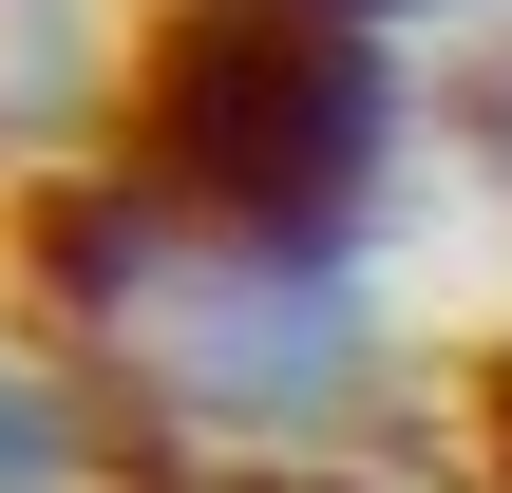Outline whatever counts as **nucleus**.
<instances>
[{"mask_svg": "<svg viewBox=\"0 0 512 493\" xmlns=\"http://www.w3.org/2000/svg\"><path fill=\"white\" fill-rule=\"evenodd\" d=\"M114 323H133V361H152L190 418H228V437H304V418H342V380H361L342 266H304V247H209V228H152V209H133Z\"/></svg>", "mask_w": 512, "mask_h": 493, "instance_id": "2", "label": "nucleus"}, {"mask_svg": "<svg viewBox=\"0 0 512 493\" xmlns=\"http://www.w3.org/2000/svg\"><path fill=\"white\" fill-rule=\"evenodd\" d=\"M323 19H399V0H323Z\"/></svg>", "mask_w": 512, "mask_h": 493, "instance_id": "6", "label": "nucleus"}, {"mask_svg": "<svg viewBox=\"0 0 512 493\" xmlns=\"http://www.w3.org/2000/svg\"><path fill=\"white\" fill-rule=\"evenodd\" d=\"M0 493H76V418H57L19 361H0Z\"/></svg>", "mask_w": 512, "mask_h": 493, "instance_id": "3", "label": "nucleus"}, {"mask_svg": "<svg viewBox=\"0 0 512 493\" xmlns=\"http://www.w3.org/2000/svg\"><path fill=\"white\" fill-rule=\"evenodd\" d=\"M475 475L512 493V342H494V361H475Z\"/></svg>", "mask_w": 512, "mask_h": 493, "instance_id": "4", "label": "nucleus"}, {"mask_svg": "<svg viewBox=\"0 0 512 493\" xmlns=\"http://www.w3.org/2000/svg\"><path fill=\"white\" fill-rule=\"evenodd\" d=\"M380 152H399V76H380V38L323 19V0H190V19L133 57V114H114V190H133L152 228L304 247V266H342Z\"/></svg>", "mask_w": 512, "mask_h": 493, "instance_id": "1", "label": "nucleus"}, {"mask_svg": "<svg viewBox=\"0 0 512 493\" xmlns=\"http://www.w3.org/2000/svg\"><path fill=\"white\" fill-rule=\"evenodd\" d=\"M475 133H494V171H512V76H494V95H475Z\"/></svg>", "mask_w": 512, "mask_h": 493, "instance_id": "5", "label": "nucleus"}]
</instances>
